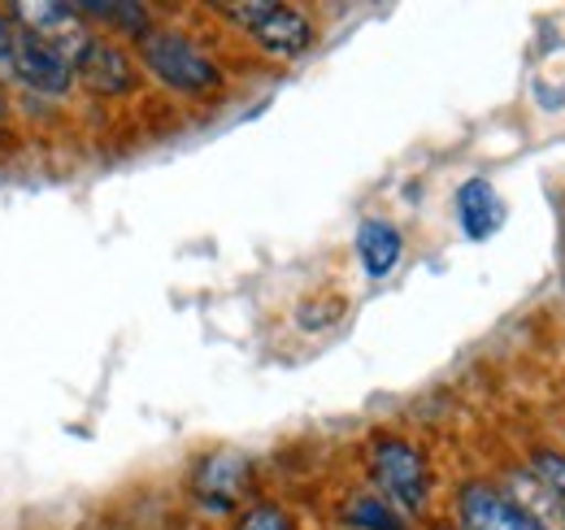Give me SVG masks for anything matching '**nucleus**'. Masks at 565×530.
I'll use <instances>...</instances> for the list:
<instances>
[{"label":"nucleus","instance_id":"obj_1","mask_svg":"<svg viewBox=\"0 0 565 530\" xmlns=\"http://www.w3.org/2000/svg\"><path fill=\"white\" fill-rule=\"evenodd\" d=\"M140 57L166 87L183 92V96H213L222 87V70L213 66L205 49H196L188 35L179 31H143L140 35Z\"/></svg>","mask_w":565,"mask_h":530},{"label":"nucleus","instance_id":"obj_2","mask_svg":"<svg viewBox=\"0 0 565 530\" xmlns=\"http://www.w3.org/2000/svg\"><path fill=\"white\" fill-rule=\"evenodd\" d=\"M370 462H374V483L392 496L396 513H423L430 500V469L409 439H396V435L374 439Z\"/></svg>","mask_w":565,"mask_h":530},{"label":"nucleus","instance_id":"obj_3","mask_svg":"<svg viewBox=\"0 0 565 530\" xmlns=\"http://www.w3.org/2000/svg\"><path fill=\"white\" fill-rule=\"evenodd\" d=\"M231 18H239L257 44L275 57H300L309 44H313V22L300 13V9H287V4H226Z\"/></svg>","mask_w":565,"mask_h":530},{"label":"nucleus","instance_id":"obj_4","mask_svg":"<svg viewBox=\"0 0 565 530\" xmlns=\"http://www.w3.org/2000/svg\"><path fill=\"white\" fill-rule=\"evenodd\" d=\"M9 66L18 70V78L31 92H44V96H66L74 83L71 49H62V44H53L44 35H31V31H13Z\"/></svg>","mask_w":565,"mask_h":530},{"label":"nucleus","instance_id":"obj_5","mask_svg":"<svg viewBox=\"0 0 565 530\" xmlns=\"http://www.w3.org/2000/svg\"><path fill=\"white\" fill-rule=\"evenodd\" d=\"M461 530H548L522 500L504 496L492 483H466L457 496Z\"/></svg>","mask_w":565,"mask_h":530},{"label":"nucleus","instance_id":"obj_6","mask_svg":"<svg viewBox=\"0 0 565 530\" xmlns=\"http://www.w3.org/2000/svg\"><path fill=\"white\" fill-rule=\"evenodd\" d=\"M71 62H74V74H83L87 87H96V92H105V96L131 92V83H136L127 53L114 49V44H100V40H83L71 53Z\"/></svg>","mask_w":565,"mask_h":530},{"label":"nucleus","instance_id":"obj_7","mask_svg":"<svg viewBox=\"0 0 565 530\" xmlns=\"http://www.w3.org/2000/svg\"><path fill=\"white\" fill-rule=\"evenodd\" d=\"M457 218H461V231L470 240H492L504 226V200L495 197L488 179H466L457 188Z\"/></svg>","mask_w":565,"mask_h":530},{"label":"nucleus","instance_id":"obj_8","mask_svg":"<svg viewBox=\"0 0 565 530\" xmlns=\"http://www.w3.org/2000/svg\"><path fill=\"white\" fill-rule=\"evenodd\" d=\"M244 483H248L244 457H235V453H213L210 462L201 465V474H196V496L205 500L210 513H226V509L235 505V496L244 491Z\"/></svg>","mask_w":565,"mask_h":530},{"label":"nucleus","instance_id":"obj_9","mask_svg":"<svg viewBox=\"0 0 565 530\" xmlns=\"http://www.w3.org/2000/svg\"><path fill=\"white\" fill-rule=\"evenodd\" d=\"M401 253H405V240H401V231L392 222L365 218L356 226V257H361V269L370 278H387L401 265Z\"/></svg>","mask_w":565,"mask_h":530},{"label":"nucleus","instance_id":"obj_10","mask_svg":"<svg viewBox=\"0 0 565 530\" xmlns=\"http://www.w3.org/2000/svg\"><path fill=\"white\" fill-rule=\"evenodd\" d=\"M18 18H22V31H31V35H44V40H53L57 44V35H66L74 44H83L87 35L78 31V9L71 4H18Z\"/></svg>","mask_w":565,"mask_h":530},{"label":"nucleus","instance_id":"obj_11","mask_svg":"<svg viewBox=\"0 0 565 530\" xmlns=\"http://www.w3.org/2000/svg\"><path fill=\"white\" fill-rule=\"evenodd\" d=\"M78 13H83V18H96V22L114 26V31H131V35H143V31H148V9H143V4H100V0H92V4H83Z\"/></svg>","mask_w":565,"mask_h":530},{"label":"nucleus","instance_id":"obj_12","mask_svg":"<svg viewBox=\"0 0 565 530\" xmlns=\"http://www.w3.org/2000/svg\"><path fill=\"white\" fill-rule=\"evenodd\" d=\"M531 465H535V478H540V487L548 491V500H553L557 518L565 522V453H548V448H540Z\"/></svg>","mask_w":565,"mask_h":530},{"label":"nucleus","instance_id":"obj_13","mask_svg":"<svg viewBox=\"0 0 565 530\" xmlns=\"http://www.w3.org/2000/svg\"><path fill=\"white\" fill-rule=\"evenodd\" d=\"M349 522L361 530H409L405 527V518L392 509V505H383V500H353L349 505Z\"/></svg>","mask_w":565,"mask_h":530},{"label":"nucleus","instance_id":"obj_14","mask_svg":"<svg viewBox=\"0 0 565 530\" xmlns=\"http://www.w3.org/2000/svg\"><path fill=\"white\" fill-rule=\"evenodd\" d=\"M235 530H296V527H291V518L282 513L279 505H257V509L244 513V522Z\"/></svg>","mask_w":565,"mask_h":530},{"label":"nucleus","instance_id":"obj_15","mask_svg":"<svg viewBox=\"0 0 565 530\" xmlns=\"http://www.w3.org/2000/svg\"><path fill=\"white\" fill-rule=\"evenodd\" d=\"M9 53H13V22L0 18V62H9Z\"/></svg>","mask_w":565,"mask_h":530}]
</instances>
